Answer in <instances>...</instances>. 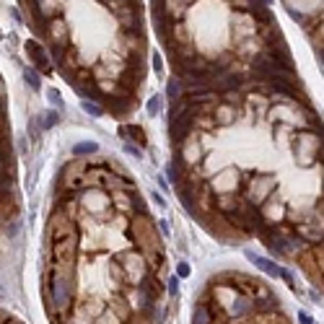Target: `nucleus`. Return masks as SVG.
I'll return each instance as SVG.
<instances>
[{
  "mask_svg": "<svg viewBox=\"0 0 324 324\" xmlns=\"http://www.w3.org/2000/svg\"><path fill=\"white\" fill-rule=\"evenodd\" d=\"M50 298H52V306L65 311L67 306H70V280H67L65 275H52L50 280Z\"/></svg>",
  "mask_w": 324,
  "mask_h": 324,
  "instance_id": "f257e3e1",
  "label": "nucleus"
},
{
  "mask_svg": "<svg viewBox=\"0 0 324 324\" xmlns=\"http://www.w3.org/2000/svg\"><path fill=\"white\" fill-rule=\"evenodd\" d=\"M293 148H296V156H298V161L304 166H309L311 161L319 158V153H322V143H319V137H314V135H301Z\"/></svg>",
  "mask_w": 324,
  "mask_h": 324,
  "instance_id": "f03ea898",
  "label": "nucleus"
},
{
  "mask_svg": "<svg viewBox=\"0 0 324 324\" xmlns=\"http://www.w3.org/2000/svg\"><path fill=\"white\" fill-rule=\"evenodd\" d=\"M26 50L31 52V60H34V65H37V70L50 73V57H44V50L39 47V42L26 39Z\"/></svg>",
  "mask_w": 324,
  "mask_h": 324,
  "instance_id": "7ed1b4c3",
  "label": "nucleus"
},
{
  "mask_svg": "<svg viewBox=\"0 0 324 324\" xmlns=\"http://www.w3.org/2000/svg\"><path fill=\"white\" fill-rule=\"evenodd\" d=\"M270 190H275V179L272 177H259V179L252 182V192H254V197H257V202L267 200V192Z\"/></svg>",
  "mask_w": 324,
  "mask_h": 324,
  "instance_id": "20e7f679",
  "label": "nucleus"
},
{
  "mask_svg": "<svg viewBox=\"0 0 324 324\" xmlns=\"http://www.w3.org/2000/svg\"><path fill=\"white\" fill-rule=\"evenodd\" d=\"M73 252H75V236H73V239L55 241V259H57V262H67V259L73 257Z\"/></svg>",
  "mask_w": 324,
  "mask_h": 324,
  "instance_id": "39448f33",
  "label": "nucleus"
},
{
  "mask_svg": "<svg viewBox=\"0 0 324 324\" xmlns=\"http://www.w3.org/2000/svg\"><path fill=\"white\" fill-rule=\"evenodd\" d=\"M247 257H249L254 264H257V267H259L262 272H267L270 277H280V272H283V270L277 267L275 262H270L267 257H259V254H252V252H247Z\"/></svg>",
  "mask_w": 324,
  "mask_h": 324,
  "instance_id": "423d86ee",
  "label": "nucleus"
},
{
  "mask_svg": "<svg viewBox=\"0 0 324 324\" xmlns=\"http://www.w3.org/2000/svg\"><path fill=\"white\" fill-rule=\"evenodd\" d=\"M270 91L275 96H283V99H298L293 83H283V80H277V83H270Z\"/></svg>",
  "mask_w": 324,
  "mask_h": 324,
  "instance_id": "0eeeda50",
  "label": "nucleus"
},
{
  "mask_svg": "<svg viewBox=\"0 0 324 324\" xmlns=\"http://www.w3.org/2000/svg\"><path fill=\"white\" fill-rule=\"evenodd\" d=\"M166 94H169V101H182L184 96H187V94H184V83H182V80H169V86H166Z\"/></svg>",
  "mask_w": 324,
  "mask_h": 324,
  "instance_id": "6e6552de",
  "label": "nucleus"
},
{
  "mask_svg": "<svg viewBox=\"0 0 324 324\" xmlns=\"http://www.w3.org/2000/svg\"><path fill=\"white\" fill-rule=\"evenodd\" d=\"M192 324H213V314L207 311L205 304H197L192 311Z\"/></svg>",
  "mask_w": 324,
  "mask_h": 324,
  "instance_id": "1a4fd4ad",
  "label": "nucleus"
},
{
  "mask_svg": "<svg viewBox=\"0 0 324 324\" xmlns=\"http://www.w3.org/2000/svg\"><path fill=\"white\" fill-rule=\"evenodd\" d=\"M215 117H218V122H221V125H228L231 120H234V117H236V109H234V107H231V104H228V101H223V104H221V107H218V109H215Z\"/></svg>",
  "mask_w": 324,
  "mask_h": 324,
  "instance_id": "9d476101",
  "label": "nucleus"
},
{
  "mask_svg": "<svg viewBox=\"0 0 324 324\" xmlns=\"http://www.w3.org/2000/svg\"><path fill=\"white\" fill-rule=\"evenodd\" d=\"M96 150H99V145L94 140H86V143H75L73 145V153L75 156H91V153H96Z\"/></svg>",
  "mask_w": 324,
  "mask_h": 324,
  "instance_id": "9b49d317",
  "label": "nucleus"
},
{
  "mask_svg": "<svg viewBox=\"0 0 324 324\" xmlns=\"http://www.w3.org/2000/svg\"><path fill=\"white\" fill-rule=\"evenodd\" d=\"M215 205H218V210H223L226 215H231V213H236V210H239V207H241V205H239V202H236L234 197H228V194H226V197H221V200H218Z\"/></svg>",
  "mask_w": 324,
  "mask_h": 324,
  "instance_id": "f8f14e48",
  "label": "nucleus"
},
{
  "mask_svg": "<svg viewBox=\"0 0 324 324\" xmlns=\"http://www.w3.org/2000/svg\"><path fill=\"white\" fill-rule=\"evenodd\" d=\"M122 135H132V140H137V143H145V132L140 130L137 125H130V127H122Z\"/></svg>",
  "mask_w": 324,
  "mask_h": 324,
  "instance_id": "ddd939ff",
  "label": "nucleus"
},
{
  "mask_svg": "<svg viewBox=\"0 0 324 324\" xmlns=\"http://www.w3.org/2000/svg\"><path fill=\"white\" fill-rule=\"evenodd\" d=\"M88 197L94 200V202H91V210H101V207H107V205H109V200L104 197L101 192H88Z\"/></svg>",
  "mask_w": 324,
  "mask_h": 324,
  "instance_id": "4468645a",
  "label": "nucleus"
},
{
  "mask_svg": "<svg viewBox=\"0 0 324 324\" xmlns=\"http://www.w3.org/2000/svg\"><path fill=\"white\" fill-rule=\"evenodd\" d=\"M57 120H60V117H57V112H52V109H50V112H44V114H42V120H39V122H42L44 130H50V127H55V125H57Z\"/></svg>",
  "mask_w": 324,
  "mask_h": 324,
  "instance_id": "2eb2a0df",
  "label": "nucleus"
},
{
  "mask_svg": "<svg viewBox=\"0 0 324 324\" xmlns=\"http://www.w3.org/2000/svg\"><path fill=\"white\" fill-rule=\"evenodd\" d=\"M80 109H83L86 114H91V117H101V107H99V104H94V101H88V99H83Z\"/></svg>",
  "mask_w": 324,
  "mask_h": 324,
  "instance_id": "dca6fc26",
  "label": "nucleus"
},
{
  "mask_svg": "<svg viewBox=\"0 0 324 324\" xmlns=\"http://www.w3.org/2000/svg\"><path fill=\"white\" fill-rule=\"evenodd\" d=\"M166 177L171 182H179V164H177V161H169V164H166Z\"/></svg>",
  "mask_w": 324,
  "mask_h": 324,
  "instance_id": "f3484780",
  "label": "nucleus"
},
{
  "mask_svg": "<svg viewBox=\"0 0 324 324\" xmlns=\"http://www.w3.org/2000/svg\"><path fill=\"white\" fill-rule=\"evenodd\" d=\"M197 156H200V145L194 143V145H184V158L187 161H197Z\"/></svg>",
  "mask_w": 324,
  "mask_h": 324,
  "instance_id": "a211bd4d",
  "label": "nucleus"
},
{
  "mask_svg": "<svg viewBox=\"0 0 324 324\" xmlns=\"http://www.w3.org/2000/svg\"><path fill=\"white\" fill-rule=\"evenodd\" d=\"M158 112H161V99L158 96H150L148 99V114H150V117H156Z\"/></svg>",
  "mask_w": 324,
  "mask_h": 324,
  "instance_id": "6ab92c4d",
  "label": "nucleus"
},
{
  "mask_svg": "<svg viewBox=\"0 0 324 324\" xmlns=\"http://www.w3.org/2000/svg\"><path fill=\"white\" fill-rule=\"evenodd\" d=\"M24 78L29 80V86H31V88H39V73L34 70V67H29V70L24 73Z\"/></svg>",
  "mask_w": 324,
  "mask_h": 324,
  "instance_id": "aec40b11",
  "label": "nucleus"
},
{
  "mask_svg": "<svg viewBox=\"0 0 324 324\" xmlns=\"http://www.w3.org/2000/svg\"><path fill=\"white\" fill-rule=\"evenodd\" d=\"M47 96H50V101L55 104V107H57V109H63V99H60V94H57V91H55V88H50V91H47Z\"/></svg>",
  "mask_w": 324,
  "mask_h": 324,
  "instance_id": "412c9836",
  "label": "nucleus"
},
{
  "mask_svg": "<svg viewBox=\"0 0 324 324\" xmlns=\"http://www.w3.org/2000/svg\"><path fill=\"white\" fill-rule=\"evenodd\" d=\"M125 153H130V156H135V158H140L143 153H140V148H135V145H130V143H125Z\"/></svg>",
  "mask_w": 324,
  "mask_h": 324,
  "instance_id": "4be33fe9",
  "label": "nucleus"
},
{
  "mask_svg": "<svg viewBox=\"0 0 324 324\" xmlns=\"http://www.w3.org/2000/svg\"><path fill=\"white\" fill-rule=\"evenodd\" d=\"M166 288H169V293H171V296H177V288H179V277H171Z\"/></svg>",
  "mask_w": 324,
  "mask_h": 324,
  "instance_id": "5701e85b",
  "label": "nucleus"
},
{
  "mask_svg": "<svg viewBox=\"0 0 324 324\" xmlns=\"http://www.w3.org/2000/svg\"><path fill=\"white\" fill-rule=\"evenodd\" d=\"M177 275H179V277H187V275H190V264H187V262H182L179 267H177Z\"/></svg>",
  "mask_w": 324,
  "mask_h": 324,
  "instance_id": "b1692460",
  "label": "nucleus"
},
{
  "mask_svg": "<svg viewBox=\"0 0 324 324\" xmlns=\"http://www.w3.org/2000/svg\"><path fill=\"white\" fill-rule=\"evenodd\" d=\"M298 322H301V324H314V319H311L306 311H298Z\"/></svg>",
  "mask_w": 324,
  "mask_h": 324,
  "instance_id": "393cba45",
  "label": "nucleus"
},
{
  "mask_svg": "<svg viewBox=\"0 0 324 324\" xmlns=\"http://www.w3.org/2000/svg\"><path fill=\"white\" fill-rule=\"evenodd\" d=\"M153 67H156V73H164V65H161V57L153 55Z\"/></svg>",
  "mask_w": 324,
  "mask_h": 324,
  "instance_id": "a878e982",
  "label": "nucleus"
},
{
  "mask_svg": "<svg viewBox=\"0 0 324 324\" xmlns=\"http://www.w3.org/2000/svg\"><path fill=\"white\" fill-rule=\"evenodd\" d=\"M153 200H156V205H161V207H164V205H166V200H164V197H161V194H158V192H153Z\"/></svg>",
  "mask_w": 324,
  "mask_h": 324,
  "instance_id": "bb28decb",
  "label": "nucleus"
},
{
  "mask_svg": "<svg viewBox=\"0 0 324 324\" xmlns=\"http://www.w3.org/2000/svg\"><path fill=\"white\" fill-rule=\"evenodd\" d=\"M8 324H21V322H13V319H10V322H8Z\"/></svg>",
  "mask_w": 324,
  "mask_h": 324,
  "instance_id": "cd10ccee",
  "label": "nucleus"
}]
</instances>
